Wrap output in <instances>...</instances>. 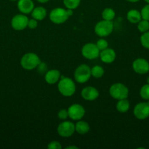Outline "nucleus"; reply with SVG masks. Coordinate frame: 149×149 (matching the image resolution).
I'll list each match as a JSON object with an SVG mask.
<instances>
[{
    "mask_svg": "<svg viewBox=\"0 0 149 149\" xmlns=\"http://www.w3.org/2000/svg\"><path fill=\"white\" fill-rule=\"evenodd\" d=\"M58 90L60 94L64 97H71L76 91V86L72 79L61 77L58 82Z\"/></svg>",
    "mask_w": 149,
    "mask_h": 149,
    "instance_id": "f257e3e1",
    "label": "nucleus"
},
{
    "mask_svg": "<svg viewBox=\"0 0 149 149\" xmlns=\"http://www.w3.org/2000/svg\"><path fill=\"white\" fill-rule=\"evenodd\" d=\"M41 63L39 56L34 52H28L24 54L20 59V65L22 68L27 71H31L37 68Z\"/></svg>",
    "mask_w": 149,
    "mask_h": 149,
    "instance_id": "f03ea898",
    "label": "nucleus"
},
{
    "mask_svg": "<svg viewBox=\"0 0 149 149\" xmlns=\"http://www.w3.org/2000/svg\"><path fill=\"white\" fill-rule=\"evenodd\" d=\"M129 89L122 83H115L110 87L109 93L111 97L117 100L126 99L129 96Z\"/></svg>",
    "mask_w": 149,
    "mask_h": 149,
    "instance_id": "7ed1b4c3",
    "label": "nucleus"
},
{
    "mask_svg": "<svg viewBox=\"0 0 149 149\" xmlns=\"http://www.w3.org/2000/svg\"><path fill=\"white\" fill-rule=\"evenodd\" d=\"M91 77V68L86 64H81L74 70V78L77 83L84 84L90 79Z\"/></svg>",
    "mask_w": 149,
    "mask_h": 149,
    "instance_id": "20e7f679",
    "label": "nucleus"
},
{
    "mask_svg": "<svg viewBox=\"0 0 149 149\" xmlns=\"http://www.w3.org/2000/svg\"><path fill=\"white\" fill-rule=\"evenodd\" d=\"M114 25L111 20H102L98 22L94 27V31L100 37H106L111 34L113 31Z\"/></svg>",
    "mask_w": 149,
    "mask_h": 149,
    "instance_id": "39448f33",
    "label": "nucleus"
},
{
    "mask_svg": "<svg viewBox=\"0 0 149 149\" xmlns=\"http://www.w3.org/2000/svg\"><path fill=\"white\" fill-rule=\"evenodd\" d=\"M67 10H64L61 7H57L51 10L49 14V18L52 23L55 24H62L64 23L69 18Z\"/></svg>",
    "mask_w": 149,
    "mask_h": 149,
    "instance_id": "423d86ee",
    "label": "nucleus"
},
{
    "mask_svg": "<svg viewBox=\"0 0 149 149\" xmlns=\"http://www.w3.org/2000/svg\"><path fill=\"white\" fill-rule=\"evenodd\" d=\"M82 55L88 60H94L99 57L100 50L98 49L96 44L86 43L82 47Z\"/></svg>",
    "mask_w": 149,
    "mask_h": 149,
    "instance_id": "0eeeda50",
    "label": "nucleus"
},
{
    "mask_svg": "<svg viewBox=\"0 0 149 149\" xmlns=\"http://www.w3.org/2000/svg\"><path fill=\"white\" fill-rule=\"evenodd\" d=\"M75 132V127L70 121H64L57 127V132L63 138H70Z\"/></svg>",
    "mask_w": 149,
    "mask_h": 149,
    "instance_id": "6e6552de",
    "label": "nucleus"
},
{
    "mask_svg": "<svg viewBox=\"0 0 149 149\" xmlns=\"http://www.w3.org/2000/svg\"><path fill=\"white\" fill-rule=\"evenodd\" d=\"M68 111V116L70 119L73 121H79L83 119L85 116L86 111L83 106L77 103L71 105L67 109Z\"/></svg>",
    "mask_w": 149,
    "mask_h": 149,
    "instance_id": "1a4fd4ad",
    "label": "nucleus"
},
{
    "mask_svg": "<svg viewBox=\"0 0 149 149\" xmlns=\"http://www.w3.org/2000/svg\"><path fill=\"white\" fill-rule=\"evenodd\" d=\"M29 20L27 16L24 14H18L11 20V26L14 30L22 31L28 27Z\"/></svg>",
    "mask_w": 149,
    "mask_h": 149,
    "instance_id": "9d476101",
    "label": "nucleus"
},
{
    "mask_svg": "<svg viewBox=\"0 0 149 149\" xmlns=\"http://www.w3.org/2000/svg\"><path fill=\"white\" fill-rule=\"evenodd\" d=\"M134 116L139 120H144L149 117V106L147 103L141 102L134 106L133 111Z\"/></svg>",
    "mask_w": 149,
    "mask_h": 149,
    "instance_id": "9b49d317",
    "label": "nucleus"
},
{
    "mask_svg": "<svg viewBox=\"0 0 149 149\" xmlns=\"http://www.w3.org/2000/svg\"><path fill=\"white\" fill-rule=\"evenodd\" d=\"M132 68L138 74H147L149 71V63L144 58H137L132 63Z\"/></svg>",
    "mask_w": 149,
    "mask_h": 149,
    "instance_id": "f8f14e48",
    "label": "nucleus"
},
{
    "mask_svg": "<svg viewBox=\"0 0 149 149\" xmlns=\"http://www.w3.org/2000/svg\"><path fill=\"white\" fill-rule=\"evenodd\" d=\"M99 93L98 90L91 86L84 87L81 91V97L87 101H93L98 98Z\"/></svg>",
    "mask_w": 149,
    "mask_h": 149,
    "instance_id": "ddd939ff",
    "label": "nucleus"
},
{
    "mask_svg": "<svg viewBox=\"0 0 149 149\" xmlns=\"http://www.w3.org/2000/svg\"><path fill=\"white\" fill-rule=\"evenodd\" d=\"M99 58H100L101 61L105 63H112L115 61V58H116V53L113 49L108 47L103 50L100 51Z\"/></svg>",
    "mask_w": 149,
    "mask_h": 149,
    "instance_id": "4468645a",
    "label": "nucleus"
},
{
    "mask_svg": "<svg viewBox=\"0 0 149 149\" xmlns=\"http://www.w3.org/2000/svg\"><path fill=\"white\" fill-rule=\"evenodd\" d=\"M17 6L19 11L24 15L31 13L34 8V4L32 0H18Z\"/></svg>",
    "mask_w": 149,
    "mask_h": 149,
    "instance_id": "2eb2a0df",
    "label": "nucleus"
},
{
    "mask_svg": "<svg viewBox=\"0 0 149 149\" xmlns=\"http://www.w3.org/2000/svg\"><path fill=\"white\" fill-rule=\"evenodd\" d=\"M61 79V73L58 70L51 69L45 74V80L48 84H54L58 82Z\"/></svg>",
    "mask_w": 149,
    "mask_h": 149,
    "instance_id": "dca6fc26",
    "label": "nucleus"
},
{
    "mask_svg": "<svg viewBox=\"0 0 149 149\" xmlns=\"http://www.w3.org/2000/svg\"><path fill=\"white\" fill-rule=\"evenodd\" d=\"M31 14H32V18L35 19V20H38V21H41V20H44L46 17V9L43 7H34L32 13H31Z\"/></svg>",
    "mask_w": 149,
    "mask_h": 149,
    "instance_id": "f3484780",
    "label": "nucleus"
},
{
    "mask_svg": "<svg viewBox=\"0 0 149 149\" xmlns=\"http://www.w3.org/2000/svg\"><path fill=\"white\" fill-rule=\"evenodd\" d=\"M127 18L129 23L136 24L142 20L141 13L135 9H131L127 12Z\"/></svg>",
    "mask_w": 149,
    "mask_h": 149,
    "instance_id": "a211bd4d",
    "label": "nucleus"
},
{
    "mask_svg": "<svg viewBox=\"0 0 149 149\" xmlns=\"http://www.w3.org/2000/svg\"><path fill=\"white\" fill-rule=\"evenodd\" d=\"M75 127V132H77L80 135H85V134L88 133L90 130V127L88 122H85V121H82L81 119L77 121V123L74 125Z\"/></svg>",
    "mask_w": 149,
    "mask_h": 149,
    "instance_id": "6ab92c4d",
    "label": "nucleus"
},
{
    "mask_svg": "<svg viewBox=\"0 0 149 149\" xmlns=\"http://www.w3.org/2000/svg\"><path fill=\"white\" fill-rule=\"evenodd\" d=\"M116 110L120 113H126L129 110L130 103L129 101L126 99H121V100H118V103H116Z\"/></svg>",
    "mask_w": 149,
    "mask_h": 149,
    "instance_id": "aec40b11",
    "label": "nucleus"
},
{
    "mask_svg": "<svg viewBox=\"0 0 149 149\" xmlns=\"http://www.w3.org/2000/svg\"><path fill=\"white\" fill-rule=\"evenodd\" d=\"M91 74L93 78L99 79L105 74V70L101 65H94L91 68Z\"/></svg>",
    "mask_w": 149,
    "mask_h": 149,
    "instance_id": "412c9836",
    "label": "nucleus"
},
{
    "mask_svg": "<svg viewBox=\"0 0 149 149\" xmlns=\"http://www.w3.org/2000/svg\"><path fill=\"white\" fill-rule=\"evenodd\" d=\"M115 11H114L112 8H110V7L105 8L102 13V17L103 20H111V21H112V20L115 18Z\"/></svg>",
    "mask_w": 149,
    "mask_h": 149,
    "instance_id": "4be33fe9",
    "label": "nucleus"
},
{
    "mask_svg": "<svg viewBox=\"0 0 149 149\" xmlns=\"http://www.w3.org/2000/svg\"><path fill=\"white\" fill-rule=\"evenodd\" d=\"M81 0H63L64 6L67 9H71V10H75L80 5Z\"/></svg>",
    "mask_w": 149,
    "mask_h": 149,
    "instance_id": "5701e85b",
    "label": "nucleus"
},
{
    "mask_svg": "<svg viewBox=\"0 0 149 149\" xmlns=\"http://www.w3.org/2000/svg\"><path fill=\"white\" fill-rule=\"evenodd\" d=\"M137 29L141 33H145V32L149 31V21L147 20L142 19L138 23H137Z\"/></svg>",
    "mask_w": 149,
    "mask_h": 149,
    "instance_id": "b1692460",
    "label": "nucleus"
},
{
    "mask_svg": "<svg viewBox=\"0 0 149 149\" xmlns=\"http://www.w3.org/2000/svg\"><path fill=\"white\" fill-rule=\"evenodd\" d=\"M140 43L143 47L149 49V31L143 33L140 36Z\"/></svg>",
    "mask_w": 149,
    "mask_h": 149,
    "instance_id": "393cba45",
    "label": "nucleus"
},
{
    "mask_svg": "<svg viewBox=\"0 0 149 149\" xmlns=\"http://www.w3.org/2000/svg\"><path fill=\"white\" fill-rule=\"evenodd\" d=\"M140 97L144 100H149V84H144L140 91Z\"/></svg>",
    "mask_w": 149,
    "mask_h": 149,
    "instance_id": "a878e982",
    "label": "nucleus"
},
{
    "mask_svg": "<svg viewBox=\"0 0 149 149\" xmlns=\"http://www.w3.org/2000/svg\"><path fill=\"white\" fill-rule=\"evenodd\" d=\"M96 45L97 46L98 49L102 51L108 47V42L105 39H100L96 42Z\"/></svg>",
    "mask_w": 149,
    "mask_h": 149,
    "instance_id": "bb28decb",
    "label": "nucleus"
},
{
    "mask_svg": "<svg viewBox=\"0 0 149 149\" xmlns=\"http://www.w3.org/2000/svg\"><path fill=\"white\" fill-rule=\"evenodd\" d=\"M140 13H141L142 19L147 20L149 21V4H146L142 8Z\"/></svg>",
    "mask_w": 149,
    "mask_h": 149,
    "instance_id": "cd10ccee",
    "label": "nucleus"
},
{
    "mask_svg": "<svg viewBox=\"0 0 149 149\" xmlns=\"http://www.w3.org/2000/svg\"><path fill=\"white\" fill-rule=\"evenodd\" d=\"M62 147H61V143H60L58 141H51L48 143V149H61Z\"/></svg>",
    "mask_w": 149,
    "mask_h": 149,
    "instance_id": "c85d7f7f",
    "label": "nucleus"
},
{
    "mask_svg": "<svg viewBox=\"0 0 149 149\" xmlns=\"http://www.w3.org/2000/svg\"><path fill=\"white\" fill-rule=\"evenodd\" d=\"M58 117L61 120H66L69 117L68 111L67 109H61L58 112Z\"/></svg>",
    "mask_w": 149,
    "mask_h": 149,
    "instance_id": "c756f323",
    "label": "nucleus"
},
{
    "mask_svg": "<svg viewBox=\"0 0 149 149\" xmlns=\"http://www.w3.org/2000/svg\"><path fill=\"white\" fill-rule=\"evenodd\" d=\"M38 26V20H35V19L32 18L31 20H29V23H28V27L30 29H35Z\"/></svg>",
    "mask_w": 149,
    "mask_h": 149,
    "instance_id": "7c9ffc66",
    "label": "nucleus"
},
{
    "mask_svg": "<svg viewBox=\"0 0 149 149\" xmlns=\"http://www.w3.org/2000/svg\"><path fill=\"white\" fill-rule=\"evenodd\" d=\"M37 68L38 71H39L40 74H44V73H46V70H47V65L45 63H42L41 62L38 65V66L37 67Z\"/></svg>",
    "mask_w": 149,
    "mask_h": 149,
    "instance_id": "2f4dec72",
    "label": "nucleus"
},
{
    "mask_svg": "<svg viewBox=\"0 0 149 149\" xmlns=\"http://www.w3.org/2000/svg\"><path fill=\"white\" fill-rule=\"evenodd\" d=\"M67 13L69 17H71V16L73 15V10H71V9H67Z\"/></svg>",
    "mask_w": 149,
    "mask_h": 149,
    "instance_id": "473e14b6",
    "label": "nucleus"
},
{
    "mask_svg": "<svg viewBox=\"0 0 149 149\" xmlns=\"http://www.w3.org/2000/svg\"><path fill=\"white\" fill-rule=\"evenodd\" d=\"M66 148H67V149H71V148H73V149H78L79 148H78V147L75 146H67Z\"/></svg>",
    "mask_w": 149,
    "mask_h": 149,
    "instance_id": "72a5a7b5",
    "label": "nucleus"
},
{
    "mask_svg": "<svg viewBox=\"0 0 149 149\" xmlns=\"http://www.w3.org/2000/svg\"><path fill=\"white\" fill-rule=\"evenodd\" d=\"M37 1L39 3H42V4H45V3H47L48 1H49L50 0H37Z\"/></svg>",
    "mask_w": 149,
    "mask_h": 149,
    "instance_id": "f704fd0d",
    "label": "nucleus"
},
{
    "mask_svg": "<svg viewBox=\"0 0 149 149\" xmlns=\"http://www.w3.org/2000/svg\"><path fill=\"white\" fill-rule=\"evenodd\" d=\"M127 1H129V2L134 3V2H137V1H140V0H127Z\"/></svg>",
    "mask_w": 149,
    "mask_h": 149,
    "instance_id": "c9c22d12",
    "label": "nucleus"
},
{
    "mask_svg": "<svg viewBox=\"0 0 149 149\" xmlns=\"http://www.w3.org/2000/svg\"><path fill=\"white\" fill-rule=\"evenodd\" d=\"M147 83L148 84H149V77L147 78Z\"/></svg>",
    "mask_w": 149,
    "mask_h": 149,
    "instance_id": "e433bc0d",
    "label": "nucleus"
},
{
    "mask_svg": "<svg viewBox=\"0 0 149 149\" xmlns=\"http://www.w3.org/2000/svg\"><path fill=\"white\" fill-rule=\"evenodd\" d=\"M145 1L146 3H148V4H149V0H144Z\"/></svg>",
    "mask_w": 149,
    "mask_h": 149,
    "instance_id": "4c0bfd02",
    "label": "nucleus"
},
{
    "mask_svg": "<svg viewBox=\"0 0 149 149\" xmlns=\"http://www.w3.org/2000/svg\"><path fill=\"white\" fill-rule=\"evenodd\" d=\"M147 103H148V106H149V100H148V102H147Z\"/></svg>",
    "mask_w": 149,
    "mask_h": 149,
    "instance_id": "58836bf2",
    "label": "nucleus"
},
{
    "mask_svg": "<svg viewBox=\"0 0 149 149\" xmlns=\"http://www.w3.org/2000/svg\"><path fill=\"white\" fill-rule=\"evenodd\" d=\"M10 1H17V0H10Z\"/></svg>",
    "mask_w": 149,
    "mask_h": 149,
    "instance_id": "ea45409f",
    "label": "nucleus"
}]
</instances>
